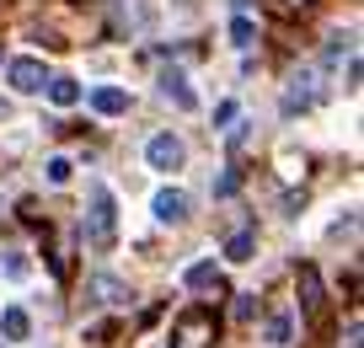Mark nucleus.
I'll list each match as a JSON object with an SVG mask.
<instances>
[{
    "label": "nucleus",
    "mask_w": 364,
    "mask_h": 348,
    "mask_svg": "<svg viewBox=\"0 0 364 348\" xmlns=\"http://www.w3.org/2000/svg\"><path fill=\"white\" fill-rule=\"evenodd\" d=\"M11 86L16 91H43V80H48V70H43V59H33V54H22V59H11Z\"/></svg>",
    "instance_id": "39448f33"
},
{
    "label": "nucleus",
    "mask_w": 364,
    "mask_h": 348,
    "mask_svg": "<svg viewBox=\"0 0 364 348\" xmlns=\"http://www.w3.org/2000/svg\"><path fill=\"white\" fill-rule=\"evenodd\" d=\"M300 305H306V316L321 311V279H316V268H300Z\"/></svg>",
    "instance_id": "ddd939ff"
},
{
    "label": "nucleus",
    "mask_w": 364,
    "mask_h": 348,
    "mask_svg": "<svg viewBox=\"0 0 364 348\" xmlns=\"http://www.w3.org/2000/svg\"><path fill=\"white\" fill-rule=\"evenodd\" d=\"M91 290H97V300H107V305H124L129 300V290L118 279H91Z\"/></svg>",
    "instance_id": "2eb2a0df"
},
{
    "label": "nucleus",
    "mask_w": 364,
    "mask_h": 348,
    "mask_svg": "<svg viewBox=\"0 0 364 348\" xmlns=\"http://www.w3.org/2000/svg\"><path fill=\"white\" fill-rule=\"evenodd\" d=\"M70 167H75L70 156H54V161H48V182H54V188H65V182H70Z\"/></svg>",
    "instance_id": "f3484780"
},
{
    "label": "nucleus",
    "mask_w": 364,
    "mask_h": 348,
    "mask_svg": "<svg viewBox=\"0 0 364 348\" xmlns=\"http://www.w3.org/2000/svg\"><path fill=\"white\" fill-rule=\"evenodd\" d=\"M225 258L230 263H252V258H257V231H252V225H241L236 236L225 241Z\"/></svg>",
    "instance_id": "9d476101"
},
{
    "label": "nucleus",
    "mask_w": 364,
    "mask_h": 348,
    "mask_svg": "<svg viewBox=\"0 0 364 348\" xmlns=\"http://www.w3.org/2000/svg\"><path fill=\"white\" fill-rule=\"evenodd\" d=\"M150 209H156L161 225H182V220H188V193H182V188H161L156 199H150Z\"/></svg>",
    "instance_id": "423d86ee"
},
{
    "label": "nucleus",
    "mask_w": 364,
    "mask_h": 348,
    "mask_svg": "<svg viewBox=\"0 0 364 348\" xmlns=\"http://www.w3.org/2000/svg\"><path fill=\"white\" fill-rule=\"evenodd\" d=\"M145 161H150L156 172H177L182 161H188V145H182L177 135H150V139H145Z\"/></svg>",
    "instance_id": "7ed1b4c3"
},
{
    "label": "nucleus",
    "mask_w": 364,
    "mask_h": 348,
    "mask_svg": "<svg viewBox=\"0 0 364 348\" xmlns=\"http://www.w3.org/2000/svg\"><path fill=\"white\" fill-rule=\"evenodd\" d=\"M316 102H321V86H316V75H311V70H300V75L289 80V91H284V112L295 118V112L316 107Z\"/></svg>",
    "instance_id": "20e7f679"
},
{
    "label": "nucleus",
    "mask_w": 364,
    "mask_h": 348,
    "mask_svg": "<svg viewBox=\"0 0 364 348\" xmlns=\"http://www.w3.org/2000/svg\"><path fill=\"white\" fill-rule=\"evenodd\" d=\"M209 337H215V311L193 305V311H182L177 332H171V348H209Z\"/></svg>",
    "instance_id": "f03ea898"
},
{
    "label": "nucleus",
    "mask_w": 364,
    "mask_h": 348,
    "mask_svg": "<svg viewBox=\"0 0 364 348\" xmlns=\"http://www.w3.org/2000/svg\"><path fill=\"white\" fill-rule=\"evenodd\" d=\"M236 118H241L236 102H220V107H215V124H236Z\"/></svg>",
    "instance_id": "6ab92c4d"
},
{
    "label": "nucleus",
    "mask_w": 364,
    "mask_h": 348,
    "mask_svg": "<svg viewBox=\"0 0 364 348\" xmlns=\"http://www.w3.org/2000/svg\"><path fill=\"white\" fill-rule=\"evenodd\" d=\"M48 97H54V107H75V102H80V80L48 75Z\"/></svg>",
    "instance_id": "f8f14e48"
},
{
    "label": "nucleus",
    "mask_w": 364,
    "mask_h": 348,
    "mask_svg": "<svg viewBox=\"0 0 364 348\" xmlns=\"http://www.w3.org/2000/svg\"><path fill=\"white\" fill-rule=\"evenodd\" d=\"M289 332H295V322H289L284 311H279V316H268V327H262V337H268L273 348H284V343H289Z\"/></svg>",
    "instance_id": "4468645a"
},
{
    "label": "nucleus",
    "mask_w": 364,
    "mask_h": 348,
    "mask_svg": "<svg viewBox=\"0 0 364 348\" xmlns=\"http://www.w3.org/2000/svg\"><path fill=\"white\" fill-rule=\"evenodd\" d=\"M0 332L11 337V343H22V337L33 332V322H27V311H22V305H6V311H0Z\"/></svg>",
    "instance_id": "9b49d317"
},
{
    "label": "nucleus",
    "mask_w": 364,
    "mask_h": 348,
    "mask_svg": "<svg viewBox=\"0 0 364 348\" xmlns=\"http://www.w3.org/2000/svg\"><path fill=\"white\" fill-rule=\"evenodd\" d=\"M236 188H241V172H225V177L215 182V193H220V199H230V193H236Z\"/></svg>",
    "instance_id": "a211bd4d"
},
{
    "label": "nucleus",
    "mask_w": 364,
    "mask_h": 348,
    "mask_svg": "<svg viewBox=\"0 0 364 348\" xmlns=\"http://www.w3.org/2000/svg\"><path fill=\"white\" fill-rule=\"evenodd\" d=\"M161 91H166V97L177 102L182 112H193V107H198V97H193V86H188V75H182V70H161Z\"/></svg>",
    "instance_id": "0eeeda50"
},
{
    "label": "nucleus",
    "mask_w": 364,
    "mask_h": 348,
    "mask_svg": "<svg viewBox=\"0 0 364 348\" xmlns=\"http://www.w3.org/2000/svg\"><path fill=\"white\" fill-rule=\"evenodd\" d=\"M86 241L97 252H107L118 241V199L107 182H91V209H86Z\"/></svg>",
    "instance_id": "f257e3e1"
},
{
    "label": "nucleus",
    "mask_w": 364,
    "mask_h": 348,
    "mask_svg": "<svg viewBox=\"0 0 364 348\" xmlns=\"http://www.w3.org/2000/svg\"><path fill=\"white\" fill-rule=\"evenodd\" d=\"M182 284H188V290H220V263L215 258L188 263V268H182Z\"/></svg>",
    "instance_id": "1a4fd4ad"
},
{
    "label": "nucleus",
    "mask_w": 364,
    "mask_h": 348,
    "mask_svg": "<svg viewBox=\"0 0 364 348\" xmlns=\"http://www.w3.org/2000/svg\"><path fill=\"white\" fill-rule=\"evenodd\" d=\"M91 112H102V118H124V112H129V91L97 86V91H91Z\"/></svg>",
    "instance_id": "6e6552de"
},
{
    "label": "nucleus",
    "mask_w": 364,
    "mask_h": 348,
    "mask_svg": "<svg viewBox=\"0 0 364 348\" xmlns=\"http://www.w3.org/2000/svg\"><path fill=\"white\" fill-rule=\"evenodd\" d=\"M6 273H11V279H22V273H27V258H22V252H11V258H6Z\"/></svg>",
    "instance_id": "412c9836"
},
{
    "label": "nucleus",
    "mask_w": 364,
    "mask_h": 348,
    "mask_svg": "<svg viewBox=\"0 0 364 348\" xmlns=\"http://www.w3.org/2000/svg\"><path fill=\"white\" fill-rule=\"evenodd\" d=\"M252 316H257V300H252V295H241V300H236V322H252Z\"/></svg>",
    "instance_id": "aec40b11"
},
{
    "label": "nucleus",
    "mask_w": 364,
    "mask_h": 348,
    "mask_svg": "<svg viewBox=\"0 0 364 348\" xmlns=\"http://www.w3.org/2000/svg\"><path fill=\"white\" fill-rule=\"evenodd\" d=\"M230 43H236V48H252V22H247V11H236V22H230Z\"/></svg>",
    "instance_id": "dca6fc26"
}]
</instances>
